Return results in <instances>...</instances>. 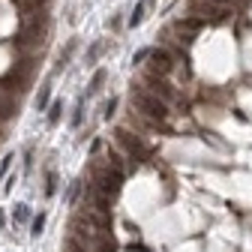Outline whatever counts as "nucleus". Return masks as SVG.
<instances>
[{
	"label": "nucleus",
	"mask_w": 252,
	"mask_h": 252,
	"mask_svg": "<svg viewBox=\"0 0 252 252\" xmlns=\"http://www.w3.org/2000/svg\"><path fill=\"white\" fill-rule=\"evenodd\" d=\"M147 84H150V93H153V96H162L165 102H171V99L177 96V93H174V87H168V84L162 81V75H153V72H150V75H147Z\"/></svg>",
	"instance_id": "4"
},
{
	"label": "nucleus",
	"mask_w": 252,
	"mask_h": 252,
	"mask_svg": "<svg viewBox=\"0 0 252 252\" xmlns=\"http://www.w3.org/2000/svg\"><path fill=\"white\" fill-rule=\"evenodd\" d=\"M27 219H30L27 204H18V207H15V222H27Z\"/></svg>",
	"instance_id": "13"
},
{
	"label": "nucleus",
	"mask_w": 252,
	"mask_h": 252,
	"mask_svg": "<svg viewBox=\"0 0 252 252\" xmlns=\"http://www.w3.org/2000/svg\"><path fill=\"white\" fill-rule=\"evenodd\" d=\"M48 93H51V84H45V87L39 90V96H36V108H39V111L48 105Z\"/></svg>",
	"instance_id": "11"
},
{
	"label": "nucleus",
	"mask_w": 252,
	"mask_h": 252,
	"mask_svg": "<svg viewBox=\"0 0 252 252\" xmlns=\"http://www.w3.org/2000/svg\"><path fill=\"white\" fill-rule=\"evenodd\" d=\"M177 27L186 30V33H195V30L204 27V18H180V21H177Z\"/></svg>",
	"instance_id": "7"
},
{
	"label": "nucleus",
	"mask_w": 252,
	"mask_h": 252,
	"mask_svg": "<svg viewBox=\"0 0 252 252\" xmlns=\"http://www.w3.org/2000/svg\"><path fill=\"white\" fill-rule=\"evenodd\" d=\"M147 60H150V72L153 75H168L174 69V57H171L168 48H153V51L147 54Z\"/></svg>",
	"instance_id": "3"
},
{
	"label": "nucleus",
	"mask_w": 252,
	"mask_h": 252,
	"mask_svg": "<svg viewBox=\"0 0 252 252\" xmlns=\"http://www.w3.org/2000/svg\"><path fill=\"white\" fill-rule=\"evenodd\" d=\"M81 99H78V105H75V114H72V126H81Z\"/></svg>",
	"instance_id": "17"
},
{
	"label": "nucleus",
	"mask_w": 252,
	"mask_h": 252,
	"mask_svg": "<svg viewBox=\"0 0 252 252\" xmlns=\"http://www.w3.org/2000/svg\"><path fill=\"white\" fill-rule=\"evenodd\" d=\"M63 252H90V246H87V243H81L78 237L66 234V240H63Z\"/></svg>",
	"instance_id": "6"
},
{
	"label": "nucleus",
	"mask_w": 252,
	"mask_h": 252,
	"mask_svg": "<svg viewBox=\"0 0 252 252\" xmlns=\"http://www.w3.org/2000/svg\"><path fill=\"white\" fill-rule=\"evenodd\" d=\"M141 21H144V3H138V6L132 9V15H129V24H132V27H138Z\"/></svg>",
	"instance_id": "10"
},
{
	"label": "nucleus",
	"mask_w": 252,
	"mask_h": 252,
	"mask_svg": "<svg viewBox=\"0 0 252 252\" xmlns=\"http://www.w3.org/2000/svg\"><path fill=\"white\" fill-rule=\"evenodd\" d=\"M42 225H45V216H42V213H39V216H36V219H33V234H36V237H39V234H42Z\"/></svg>",
	"instance_id": "16"
},
{
	"label": "nucleus",
	"mask_w": 252,
	"mask_h": 252,
	"mask_svg": "<svg viewBox=\"0 0 252 252\" xmlns=\"http://www.w3.org/2000/svg\"><path fill=\"white\" fill-rule=\"evenodd\" d=\"M0 228H3V213H0Z\"/></svg>",
	"instance_id": "21"
},
{
	"label": "nucleus",
	"mask_w": 252,
	"mask_h": 252,
	"mask_svg": "<svg viewBox=\"0 0 252 252\" xmlns=\"http://www.w3.org/2000/svg\"><path fill=\"white\" fill-rule=\"evenodd\" d=\"M72 51H75V42H69V45H66V51H60V57H57V72H60V69H63V66L69 63Z\"/></svg>",
	"instance_id": "9"
},
{
	"label": "nucleus",
	"mask_w": 252,
	"mask_h": 252,
	"mask_svg": "<svg viewBox=\"0 0 252 252\" xmlns=\"http://www.w3.org/2000/svg\"><path fill=\"white\" fill-rule=\"evenodd\" d=\"M207 3H213V6H225V3H231V0H207Z\"/></svg>",
	"instance_id": "20"
},
{
	"label": "nucleus",
	"mask_w": 252,
	"mask_h": 252,
	"mask_svg": "<svg viewBox=\"0 0 252 252\" xmlns=\"http://www.w3.org/2000/svg\"><path fill=\"white\" fill-rule=\"evenodd\" d=\"M147 54H150V51H138V54H135V60H132V63H141V60H147Z\"/></svg>",
	"instance_id": "19"
},
{
	"label": "nucleus",
	"mask_w": 252,
	"mask_h": 252,
	"mask_svg": "<svg viewBox=\"0 0 252 252\" xmlns=\"http://www.w3.org/2000/svg\"><path fill=\"white\" fill-rule=\"evenodd\" d=\"M102 42H96V45H90V51H87V63H96L99 60V54H102Z\"/></svg>",
	"instance_id": "12"
},
{
	"label": "nucleus",
	"mask_w": 252,
	"mask_h": 252,
	"mask_svg": "<svg viewBox=\"0 0 252 252\" xmlns=\"http://www.w3.org/2000/svg\"><path fill=\"white\" fill-rule=\"evenodd\" d=\"M132 105L144 114V117H150V120H165L168 117V105L162 102L159 96H153V93H147V90H138V93H132Z\"/></svg>",
	"instance_id": "1"
},
{
	"label": "nucleus",
	"mask_w": 252,
	"mask_h": 252,
	"mask_svg": "<svg viewBox=\"0 0 252 252\" xmlns=\"http://www.w3.org/2000/svg\"><path fill=\"white\" fill-rule=\"evenodd\" d=\"M114 108H117V99H111V102L105 105V117H111V114H114Z\"/></svg>",
	"instance_id": "18"
},
{
	"label": "nucleus",
	"mask_w": 252,
	"mask_h": 252,
	"mask_svg": "<svg viewBox=\"0 0 252 252\" xmlns=\"http://www.w3.org/2000/svg\"><path fill=\"white\" fill-rule=\"evenodd\" d=\"M102 84H105V69H99V72L93 75V81L87 84V96H93V93H99V90H102Z\"/></svg>",
	"instance_id": "8"
},
{
	"label": "nucleus",
	"mask_w": 252,
	"mask_h": 252,
	"mask_svg": "<svg viewBox=\"0 0 252 252\" xmlns=\"http://www.w3.org/2000/svg\"><path fill=\"white\" fill-rule=\"evenodd\" d=\"M54 189H57V174H54V171H48V183H45V195H54Z\"/></svg>",
	"instance_id": "14"
},
{
	"label": "nucleus",
	"mask_w": 252,
	"mask_h": 252,
	"mask_svg": "<svg viewBox=\"0 0 252 252\" xmlns=\"http://www.w3.org/2000/svg\"><path fill=\"white\" fill-rule=\"evenodd\" d=\"M114 138H117V144L126 150V153L132 156V162H141V159H147V147H144V144H141V138H135L129 129H123V126H120V129L114 132Z\"/></svg>",
	"instance_id": "2"
},
{
	"label": "nucleus",
	"mask_w": 252,
	"mask_h": 252,
	"mask_svg": "<svg viewBox=\"0 0 252 252\" xmlns=\"http://www.w3.org/2000/svg\"><path fill=\"white\" fill-rule=\"evenodd\" d=\"M60 111H63V105H60V102H54V105H51V111H48V123H51V126L60 120Z\"/></svg>",
	"instance_id": "15"
},
{
	"label": "nucleus",
	"mask_w": 252,
	"mask_h": 252,
	"mask_svg": "<svg viewBox=\"0 0 252 252\" xmlns=\"http://www.w3.org/2000/svg\"><path fill=\"white\" fill-rule=\"evenodd\" d=\"M15 114H18V99H15V93L0 90V123L9 120V117H15Z\"/></svg>",
	"instance_id": "5"
}]
</instances>
